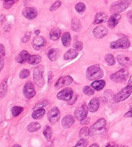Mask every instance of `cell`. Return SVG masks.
Returning a JSON list of instances; mask_svg holds the SVG:
<instances>
[{
  "label": "cell",
  "mask_w": 132,
  "mask_h": 147,
  "mask_svg": "<svg viewBox=\"0 0 132 147\" xmlns=\"http://www.w3.org/2000/svg\"><path fill=\"white\" fill-rule=\"evenodd\" d=\"M104 72L99 65H95L89 67L86 70V76L90 81L97 80L103 77Z\"/></svg>",
  "instance_id": "obj_1"
},
{
  "label": "cell",
  "mask_w": 132,
  "mask_h": 147,
  "mask_svg": "<svg viewBox=\"0 0 132 147\" xmlns=\"http://www.w3.org/2000/svg\"><path fill=\"white\" fill-rule=\"evenodd\" d=\"M132 0H119L111 5L110 11L112 14H119L126 10L130 6Z\"/></svg>",
  "instance_id": "obj_2"
},
{
  "label": "cell",
  "mask_w": 132,
  "mask_h": 147,
  "mask_svg": "<svg viewBox=\"0 0 132 147\" xmlns=\"http://www.w3.org/2000/svg\"><path fill=\"white\" fill-rule=\"evenodd\" d=\"M106 122L104 118H101L97 120V121L94 123L90 129V136H96L103 132L106 128Z\"/></svg>",
  "instance_id": "obj_3"
},
{
  "label": "cell",
  "mask_w": 132,
  "mask_h": 147,
  "mask_svg": "<svg viewBox=\"0 0 132 147\" xmlns=\"http://www.w3.org/2000/svg\"><path fill=\"white\" fill-rule=\"evenodd\" d=\"M128 70L126 68H123V69L118 70L117 72L113 74L112 75H111L110 78L115 83H123L128 78Z\"/></svg>",
  "instance_id": "obj_4"
},
{
  "label": "cell",
  "mask_w": 132,
  "mask_h": 147,
  "mask_svg": "<svg viewBox=\"0 0 132 147\" xmlns=\"http://www.w3.org/2000/svg\"><path fill=\"white\" fill-rule=\"evenodd\" d=\"M44 68L42 65L37 67L34 70L33 78L34 82L38 86H43L44 83V80L43 78Z\"/></svg>",
  "instance_id": "obj_5"
},
{
  "label": "cell",
  "mask_w": 132,
  "mask_h": 147,
  "mask_svg": "<svg viewBox=\"0 0 132 147\" xmlns=\"http://www.w3.org/2000/svg\"><path fill=\"white\" fill-rule=\"evenodd\" d=\"M132 93V86H126V87L123 88L119 92L114 96V102L119 103V102L123 101L127 99Z\"/></svg>",
  "instance_id": "obj_6"
},
{
  "label": "cell",
  "mask_w": 132,
  "mask_h": 147,
  "mask_svg": "<svg viewBox=\"0 0 132 147\" xmlns=\"http://www.w3.org/2000/svg\"><path fill=\"white\" fill-rule=\"evenodd\" d=\"M130 40L126 38H121L117 41L110 43V48L112 49H126L130 47Z\"/></svg>",
  "instance_id": "obj_7"
},
{
  "label": "cell",
  "mask_w": 132,
  "mask_h": 147,
  "mask_svg": "<svg viewBox=\"0 0 132 147\" xmlns=\"http://www.w3.org/2000/svg\"><path fill=\"white\" fill-rule=\"evenodd\" d=\"M88 108L85 103H83L81 105L77 107V108L75 109V117L77 118V119L81 121L87 117L88 115Z\"/></svg>",
  "instance_id": "obj_8"
},
{
  "label": "cell",
  "mask_w": 132,
  "mask_h": 147,
  "mask_svg": "<svg viewBox=\"0 0 132 147\" xmlns=\"http://www.w3.org/2000/svg\"><path fill=\"white\" fill-rule=\"evenodd\" d=\"M23 94L26 98L30 99L36 95V90L32 82H27L24 85L23 89Z\"/></svg>",
  "instance_id": "obj_9"
},
{
  "label": "cell",
  "mask_w": 132,
  "mask_h": 147,
  "mask_svg": "<svg viewBox=\"0 0 132 147\" xmlns=\"http://www.w3.org/2000/svg\"><path fill=\"white\" fill-rule=\"evenodd\" d=\"M73 96V91L72 88H67L62 90L57 94V98L60 100L68 101Z\"/></svg>",
  "instance_id": "obj_10"
},
{
  "label": "cell",
  "mask_w": 132,
  "mask_h": 147,
  "mask_svg": "<svg viewBox=\"0 0 132 147\" xmlns=\"http://www.w3.org/2000/svg\"><path fill=\"white\" fill-rule=\"evenodd\" d=\"M73 79L70 76H65L60 78L58 81L55 84V88L56 89H59L66 86L70 85L72 83Z\"/></svg>",
  "instance_id": "obj_11"
},
{
  "label": "cell",
  "mask_w": 132,
  "mask_h": 147,
  "mask_svg": "<svg viewBox=\"0 0 132 147\" xmlns=\"http://www.w3.org/2000/svg\"><path fill=\"white\" fill-rule=\"evenodd\" d=\"M22 14L26 19L33 20L38 16V10L34 7H26L23 10Z\"/></svg>",
  "instance_id": "obj_12"
},
{
  "label": "cell",
  "mask_w": 132,
  "mask_h": 147,
  "mask_svg": "<svg viewBox=\"0 0 132 147\" xmlns=\"http://www.w3.org/2000/svg\"><path fill=\"white\" fill-rule=\"evenodd\" d=\"M60 116L61 113L57 107H54L48 113V119L52 124H55L59 121Z\"/></svg>",
  "instance_id": "obj_13"
},
{
  "label": "cell",
  "mask_w": 132,
  "mask_h": 147,
  "mask_svg": "<svg viewBox=\"0 0 132 147\" xmlns=\"http://www.w3.org/2000/svg\"><path fill=\"white\" fill-rule=\"evenodd\" d=\"M45 44L46 39L43 36H37L34 38L32 43V45L34 49L38 51V50H40L41 48H43L45 45Z\"/></svg>",
  "instance_id": "obj_14"
},
{
  "label": "cell",
  "mask_w": 132,
  "mask_h": 147,
  "mask_svg": "<svg viewBox=\"0 0 132 147\" xmlns=\"http://www.w3.org/2000/svg\"><path fill=\"white\" fill-rule=\"evenodd\" d=\"M119 63L123 67H128L132 65V57L123 54H119L117 56Z\"/></svg>",
  "instance_id": "obj_15"
},
{
  "label": "cell",
  "mask_w": 132,
  "mask_h": 147,
  "mask_svg": "<svg viewBox=\"0 0 132 147\" xmlns=\"http://www.w3.org/2000/svg\"><path fill=\"white\" fill-rule=\"evenodd\" d=\"M108 34V30L106 27L102 26H99L93 30V35L97 39H102L104 38Z\"/></svg>",
  "instance_id": "obj_16"
},
{
  "label": "cell",
  "mask_w": 132,
  "mask_h": 147,
  "mask_svg": "<svg viewBox=\"0 0 132 147\" xmlns=\"http://www.w3.org/2000/svg\"><path fill=\"white\" fill-rule=\"evenodd\" d=\"M121 18V16L118 14H113L108 20V26L110 28H113L116 27Z\"/></svg>",
  "instance_id": "obj_17"
},
{
  "label": "cell",
  "mask_w": 132,
  "mask_h": 147,
  "mask_svg": "<svg viewBox=\"0 0 132 147\" xmlns=\"http://www.w3.org/2000/svg\"><path fill=\"white\" fill-rule=\"evenodd\" d=\"M75 122L74 117L71 115H67L63 118L62 119V125L63 127L66 128H70L73 125Z\"/></svg>",
  "instance_id": "obj_18"
},
{
  "label": "cell",
  "mask_w": 132,
  "mask_h": 147,
  "mask_svg": "<svg viewBox=\"0 0 132 147\" xmlns=\"http://www.w3.org/2000/svg\"><path fill=\"white\" fill-rule=\"evenodd\" d=\"M30 54L26 51H22L18 55L16 58H15V61H16L18 63L23 64L25 62H27V60L28 59Z\"/></svg>",
  "instance_id": "obj_19"
},
{
  "label": "cell",
  "mask_w": 132,
  "mask_h": 147,
  "mask_svg": "<svg viewBox=\"0 0 132 147\" xmlns=\"http://www.w3.org/2000/svg\"><path fill=\"white\" fill-rule=\"evenodd\" d=\"M99 101L97 98H94L92 99L88 104V110L91 112H96L99 108Z\"/></svg>",
  "instance_id": "obj_20"
},
{
  "label": "cell",
  "mask_w": 132,
  "mask_h": 147,
  "mask_svg": "<svg viewBox=\"0 0 132 147\" xmlns=\"http://www.w3.org/2000/svg\"><path fill=\"white\" fill-rule=\"evenodd\" d=\"M59 54H60V52L59 49H51L48 51L47 56H48V57L50 60H51L52 61H56V60L58 59V57L59 56Z\"/></svg>",
  "instance_id": "obj_21"
},
{
  "label": "cell",
  "mask_w": 132,
  "mask_h": 147,
  "mask_svg": "<svg viewBox=\"0 0 132 147\" xmlns=\"http://www.w3.org/2000/svg\"><path fill=\"white\" fill-rule=\"evenodd\" d=\"M107 20H108V17L105 13L99 12L96 15L94 23L95 25L100 24V23H102L106 22Z\"/></svg>",
  "instance_id": "obj_22"
},
{
  "label": "cell",
  "mask_w": 132,
  "mask_h": 147,
  "mask_svg": "<svg viewBox=\"0 0 132 147\" xmlns=\"http://www.w3.org/2000/svg\"><path fill=\"white\" fill-rule=\"evenodd\" d=\"M71 28L74 32H79L81 28V23L77 18H73L71 22Z\"/></svg>",
  "instance_id": "obj_23"
},
{
  "label": "cell",
  "mask_w": 132,
  "mask_h": 147,
  "mask_svg": "<svg viewBox=\"0 0 132 147\" xmlns=\"http://www.w3.org/2000/svg\"><path fill=\"white\" fill-rule=\"evenodd\" d=\"M61 34V32L59 28H52L51 32H50V39L52 41H56L59 39Z\"/></svg>",
  "instance_id": "obj_24"
},
{
  "label": "cell",
  "mask_w": 132,
  "mask_h": 147,
  "mask_svg": "<svg viewBox=\"0 0 132 147\" xmlns=\"http://www.w3.org/2000/svg\"><path fill=\"white\" fill-rule=\"evenodd\" d=\"M77 52L75 49H69L64 55L65 60H72L75 59L77 56Z\"/></svg>",
  "instance_id": "obj_25"
},
{
  "label": "cell",
  "mask_w": 132,
  "mask_h": 147,
  "mask_svg": "<svg viewBox=\"0 0 132 147\" xmlns=\"http://www.w3.org/2000/svg\"><path fill=\"white\" fill-rule=\"evenodd\" d=\"M105 86V81L104 80H97L92 82L91 86L97 91L101 90Z\"/></svg>",
  "instance_id": "obj_26"
},
{
  "label": "cell",
  "mask_w": 132,
  "mask_h": 147,
  "mask_svg": "<svg viewBox=\"0 0 132 147\" xmlns=\"http://www.w3.org/2000/svg\"><path fill=\"white\" fill-rule=\"evenodd\" d=\"M61 41L63 46L65 47H68L70 46V43H71V36L69 32H65L63 34L62 37H61Z\"/></svg>",
  "instance_id": "obj_27"
},
{
  "label": "cell",
  "mask_w": 132,
  "mask_h": 147,
  "mask_svg": "<svg viewBox=\"0 0 132 147\" xmlns=\"http://www.w3.org/2000/svg\"><path fill=\"white\" fill-rule=\"evenodd\" d=\"M41 61V57L39 55H30L27 60V63L30 65L38 64Z\"/></svg>",
  "instance_id": "obj_28"
},
{
  "label": "cell",
  "mask_w": 132,
  "mask_h": 147,
  "mask_svg": "<svg viewBox=\"0 0 132 147\" xmlns=\"http://www.w3.org/2000/svg\"><path fill=\"white\" fill-rule=\"evenodd\" d=\"M7 92V81L4 80L0 83V98H4Z\"/></svg>",
  "instance_id": "obj_29"
},
{
  "label": "cell",
  "mask_w": 132,
  "mask_h": 147,
  "mask_svg": "<svg viewBox=\"0 0 132 147\" xmlns=\"http://www.w3.org/2000/svg\"><path fill=\"white\" fill-rule=\"evenodd\" d=\"M45 110L43 109H37L34 111L32 114V116L35 119H39L41 118L45 114Z\"/></svg>",
  "instance_id": "obj_30"
},
{
  "label": "cell",
  "mask_w": 132,
  "mask_h": 147,
  "mask_svg": "<svg viewBox=\"0 0 132 147\" xmlns=\"http://www.w3.org/2000/svg\"><path fill=\"white\" fill-rule=\"evenodd\" d=\"M41 128V125L38 122H32L28 125L27 130L30 132H34L38 131Z\"/></svg>",
  "instance_id": "obj_31"
},
{
  "label": "cell",
  "mask_w": 132,
  "mask_h": 147,
  "mask_svg": "<svg viewBox=\"0 0 132 147\" xmlns=\"http://www.w3.org/2000/svg\"><path fill=\"white\" fill-rule=\"evenodd\" d=\"M43 135L46 140L48 141L51 140L52 136V128L50 127V126L48 125L45 126V127H44L43 130Z\"/></svg>",
  "instance_id": "obj_32"
},
{
  "label": "cell",
  "mask_w": 132,
  "mask_h": 147,
  "mask_svg": "<svg viewBox=\"0 0 132 147\" xmlns=\"http://www.w3.org/2000/svg\"><path fill=\"white\" fill-rule=\"evenodd\" d=\"M105 100L108 103H110V102H113L114 101V95H113V92L111 90H106L104 92V94Z\"/></svg>",
  "instance_id": "obj_33"
},
{
  "label": "cell",
  "mask_w": 132,
  "mask_h": 147,
  "mask_svg": "<svg viewBox=\"0 0 132 147\" xmlns=\"http://www.w3.org/2000/svg\"><path fill=\"white\" fill-rule=\"evenodd\" d=\"M104 59H105L106 63L108 65H110V66L114 65L115 63V57L112 54H108L106 55Z\"/></svg>",
  "instance_id": "obj_34"
},
{
  "label": "cell",
  "mask_w": 132,
  "mask_h": 147,
  "mask_svg": "<svg viewBox=\"0 0 132 147\" xmlns=\"http://www.w3.org/2000/svg\"><path fill=\"white\" fill-rule=\"evenodd\" d=\"M75 9L76 10V11H77L78 13L81 14V13H83L85 11L86 5H84V3L83 2H79L75 5Z\"/></svg>",
  "instance_id": "obj_35"
},
{
  "label": "cell",
  "mask_w": 132,
  "mask_h": 147,
  "mask_svg": "<svg viewBox=\"0 0 132 147\" xmlns=\"http://www.w3.org/2000/svg\"><path fill=\"white\" fill-rule=\"evenodd\" d=\"M18 1V0H5L3 2V7L5 9L9 10Z\"/></svg>",
  "instance_id": "obj_36"
},
{
  "label": "cell",
  "mask_w": 132,
  "mask_h": 147,
  "mask_svg": "<svg viewBox=\"0 0 132 147\" xmlns=\"http://www.w3.org/2000/svg\"><path fill=\"white\" fill-rule=\"evenodd\" d=\"M23 111V108L22 107L15 106L12 109V114L13 116L17 117Z\"/></svg>",
  "instance_id": "obj_37"
},
{
  "label": "cell",
  "mask_w": 132,
  "mask_h": 147,
  "mask_svg": "<svg viewBox=\"0 0 132 147\" xmlns=\"http://www.w3.org/2000/svg\"><path fill=\"white\" fill-rule=\"evenodd\" d=\"M83 93L86 94L87 96H92L94 95L95 93L94 89L92 87V86H85L83 89Z\"/></svg>",
  "instance_id": "obj_38"
},
{
  "label": "cell",
  "mask_w": 132,
  "mask_h": 147,
  "mask_svg": "<svg viewBox=\"0 0 132 147\" xmlns=\"http://www.w3.org/2000/svg\"><path fill=\"white\" fill-rule=\"evenodd\" d=\"M80 137L82 139H84V138H86L87 136H90V129L88 127H83L80 130V134H79Z\"/></svg>",
  "instance_id": "obj_39"
},
{
  "label": "cell",
  "mask_w": 132,
  "mask_h": 147,
  "mask_svg": "<svg viewBox=\"0 0 132 147\" xmlns=\"http://www.w3.org/2000/svg\"><path fill=\"white\" fill-rule=\"evenodd\" d=\"M49 103L48 101L47 100H44V101H41L40 102H39V103H37L35 107H34V110H37V109H42L43 107H46L47 105H48Z\"/></svg>",
  "instance_id": "obj_40"
},
{
  "label": "cell",
  "mask_w": 132,
  "mask_h": 147,
  "mask_svg": "<svg viewBox=\"0 0 132 147\" xmlns=\"http://www.w3.org/2000/svg\"><path fill=\"white\" fill-rule=\"evenodd\" d=\"M61 3H62L60 0H57V1H55L54 3L51 5V7H50L49 10H51V11H54V10H57L61 7Z\"/></svg>",
  "instance_id": "obj_41"
},
{
  "label": "cell",
  "mask_w": 132,
  "mask_h": 147,
  "mask_svg": "<svg viewBox=\"0 0 132 147\" xmlns=\"http://www.w3.org/2000/svg\"><path fill=\"white\" fill-rule=\"evenodd\" d=\"M87 145H88V141H87V140H86L85 139H81L73 147H86Z\"/></svg>",
  "instance_id": "obj_42"
},
{
  "label": "cell",
  "mask_w": 132,
  "mask_h": 147,
  "mask_svg": "<svg viewBox=\"0 0 132 147\" xmlns=\"http://www.w3.org/2000/svg\"><path fill=\"white\" fill-rule=\"evenodd\" d=\"M29 74H30V72L27 69H23L20 73V77L21 79H25L28 77Z\"/></svg>",
  "instance_id": "obj_43"
},
{
  "label": "cell",
  "mask_w": 132,
  "mask_h": 147,
  "mask_svg": "<svg viewBox=\"0 0 132 147\" xmlns=\"http://www.w3.org/2000/svg\"><path fill=\"white\" fill-rule=\"evenodd\" d=\"M73 47H74L75 50L77 51H80L83 48V44L81 41H75L74 44H73Z\"/></svg>",
  "instance_id": "obj_44"
},
{
  "label": "cell",
  "mask_w": 132,
  "mask_h": 147,
  "mask_svg": "<svg viewBox=\"0 0 132 147\" xmlns=\"http://www.w3.org/2000/svg\"><path fill=\"white\" fill-rule=\"evenodd\" d=\"M30 36H31V32H26L25 34V36H23V38H22V39L23 43H27V42L29 41V39H30Z\"/></svg>",
  "instance_id": "obj_45"
},
{
  "label": "cell",
  "mask_w": 132,
  "mask_h": 147,
  "mask_svg": "<svg viewBox=\"0 0 132 147\" xmlns=\"http://www.w3.org/2000/svg\"><path fill=\"white\" fill-rule=\"evenodd\" d=\"M5 55V50L4 45L3 44H0V57H4Z\"/></svg>",
  "instance_id": "obj_46"
},
{
  "label": "cell",
  "mask_w": 132,
  "mask_h": 147,
  "mask_svg": "<svg viewBox=\"0 0 132 147\" xmlns=\"http://www.w3.org/2000/svg\"><path fill=\"white\" fill-rule=\"evenodd\" d=\"M77 95L73 96L72 99H71L70 100H69V101H68V104L70 105H73V103H75V101L77 100Z\"/></svg>",
  "instance_id": "obj_47"
},
{
  "label": "cell",
  "mask_w": 132,
  "mask_h": 147,
  "mask_svg": "<svg viewBox=\"0 0 132 147\" xmlns=\"http://www.w3.org/2000/svg\"><path fill=\"white\" fill-rule=\"evenodd\" d=\"M89 122H90V118L86 117V118H84V119H82L81 121V125H87V124H88Z\"/></svg>",
  "instance_id": "obj_48"
},
{
  "label": "cell",
  "mask_w": 132,
  "mask_h": 147,
  "mask_svg": "<svg viewBox=\"0 0 132 147\" xmlns=\"http://www.w3.org/2000/svg\"><path fill=\"white\" fill-rule=\"evenodd\" d=\"M3 67H4V61L1 57H0V72L3 69Z\"/></svg>",
  "instance_id": "obj_49"
},
{
  "label": "cell",
  "mask_w": 132,
  "mask_h": 147,
  "mask_svg": "<svg viewBox=\"0 0 132 147\" xmlns=\"http://www.w3.org/2000/svg\"><path fill=\"white\" fill-rule=\"evenodd\" d=\"M125 117H132V110L130 111H128L127 113H126L124 115Z\"/></svg>",
  "instance_id": "obj_50"
},
{
  "label": "cell",
  "mask_w": 132,
  "mask_h": 147,
  "mask_svg": "<svg viewBox=\"0 0 132 147\" xmlns=\"http://www.w3.org/2000/svg\"><path fill=\"white\" fill-rule=\"evenodd\" d=\"M128 18L131 25H132V12H130L128 13Z\"/></svg>",
  "instance_id": "obj_51"
},
{
  "label": "cell",
  "mask_w": 132,
  "mask_h": 147,
  "mask_svg": "<svg viewBox=\"0 0 132 147\" xmlns=\"http://www.w3.org/2000/svg\"><path fill=\"white\" fill-rule=\"evenodd\" d=\"M52 73L50 72L48 73V83H51V81H52Z\"/></svg>",
  "instance_id": "obj_52"
},
{
  "label": "cell",
  "mask_w": 132,
  "mask_h": 147,
  "mask_svg": "<svg viewBox=\"0 0 132 147\" xmlns=\"http://www.w3.org/2000/svg\"><path fill=\"white\" fill-rule=\"evenodd\" d=\"M128 85L130 86H132V76H131L130 78V80H129V81H128Z\"/></svg>",
  "instance_id": "obj_53"
},
{
  "label": "cell",
  "mask_w": 132,
  "mask_h": 147,
  "mask_svg": "<svg viewBox=\"0 0 132 147\" xmlns=\"http://www.w3.org/2000/svg\"><path fill=\"white\" fill-rule=\"evenodd\" d=\"M90 147H99V145L97 143H94V144H92V145L90 146Z\"/></svg>",
  "instance_id": "obj_54"
},
{
  "label": "cell",
  "mask_w": 132,
  "mask_h": 147,
  "mask_svg": "<svg viewBox=\"0 0 132 147\" xmlns=\"http://www.w3.org/2000/svg\"><path fill=\"white\" fill-rule=\"evenodd\" d=\"M111 147H129V146H126V145H113Z\"/></svg>",
  "instance_id": "obj_55"
},
{
  "label": "cell",
  "mask_w": 132,
  "mask_h": 147,
  "mask_svg": "<svg viewBox=\"0 0 132 147\" xmlns=\"http://www.w3.org/2000/svg\"><path fill=\"white\" fill-rule=\"evenodd\" d=\"M39 33H40V30H36L35 31V34H36V36H38L39 34Z\"/></svg>",
  "instance_id": "obj_56"
},
{
  "label": "cell",
  "mask_w": 132,
  "mask_h": 147,
  "mask_svg": "<svg viewBox=\"0 0 132 147\" xmlns=\"http://www.w3.org/2000/svg\"><path fill=\"white\" fill-rule=\"evenodd\" d=\"M12 147H22L20 145H13Z\"/></svg>",
  "instance_id": "obj_57"
},
{
  "label": "cell",
  "mask_w": 132,
  "mask_h": 147,
  "mask_svg": "<svg viewBox=\"0 0 132 147\" xmlns=\"http://www.w3.org/2000/svg\"><path fill=\"white\" fill-rule=\"evenodd\" d=\"M131 109H132V103H131Z\"/></svg>",
  "instance_id": "obj_58"
},
{
  "label": "cell",
  "mask_w": 132,
  "mask_h": 147,
  "mask_svg": "<svg viewBox=\"0 0 132 147\" xmlns=\"http://www.w3.org/2000/svg\"><path fill=\"white\" fill-rule=\"evenodd\" d=\"M4 1H5V0H4Z\"/></svg>",
  "instance_id": "obj_59"
}]
</instances>
